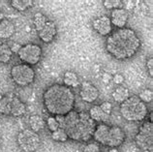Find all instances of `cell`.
<instances>
[{
	"label": "cell",
	"mask_w": 153,
	"mask_h": 152,
	"mask_svg": "<svg viewBox=\"0 0 153 152\" xmlns=\"http://www.w3.org/2000/svg\"><path fill=\"white\" fill-rule=\"evenodd\" d=\"M59 128L66 132L69 139L79 142L90 141L93 137L96 122L86 111L72 110L66 115H55Z\"/></svg>",
	"instance_id": "1"
},
{
	"label": "cell",
	"mask_w": 153,
	"mask_h": 152,
	"mask_svg": "<svg viewBox=\"0 0 153 152\" xmlns=\"http://www.w3.org/2000/svg\"><path fill=\"white\" fill-rule=\"evenodd\" d=\"M140 47V40L136 32L131 29H116L107 39L106 49L112 57L118 60L131 58L137 53Z\"/></svg>",
	"instance_id": "2"
},
{
	"label": "cell",
	"mask_w": 153,
	"mask_h": 152,
	"mask_svg": "<svg viewBox=\"0 0 153 152\" xmlns=\"http://www.w3.org/2000/svg\"><path fill=\"white\" fill-rule=\"evenodd\" d=\"M43 102L47 111L53 116L66 115L74 110L76 97L71 88L55 83L44 92Z\"/></svg>",
	"instance_id": "3"
},
{
	"label": "cell",
	"mask_w": 153,
	"mask_h": 152,
	"mask_svg": "<svg viewBox=\"0 0 153 152\" xmlns=\"http://www.w3.org/2000/svg\"><path fill=\"white\" fill-rule=\"evenodd\" d=\"M120 113L122 117L127 121L140 122L148 114V109L146 105L140 100L138 96H130L126 101L120 104Z\"/></svg>",
	"instance_id": "4"
},
{
	"label": "cell",
	"mask_w": 153,
	"mask_h": 152,
	"mask_svg": "<svg viewBox=\"0 0 153 152\" xmlns=\"http://www.w3.org/2000/svg\"><path fill=\"white\" fill-rule=\"evenodd\" d=\"M11 78L16 85L19 86H26L34 82L35 71L32 66L25 63H19L12 67Z\"/></svg>",
	"instance_id": "5"
},
{
	"label": "cell",
	"mask_w": 153,
	"mask_h": 152,
	"mask_svg": "<svg viewBox=\"0 0 153 152\" xmlns=\"http://www.w3.org/2000/svg\"><path fill=\"white\" fill-rule=\"evenodd\" d=\"M17 142L21 149L25 152H35L41 145V139L38 133L31 129H25L19 132Z\"/></svg>",
	"instance_id": "6"
},
{
	"label": "cell",
	"mask_w": 153,
	"mask_h": 152,
	"mask_svg": "<svg viewBox=\"0 0 153 152\" xmlns=\"http://www.w3.org/2000/svg\"><path fill=\"white\" fill-rule=\"evenodd\" d=\"M18 55L22 63L27 65H36L41 59L42 47L37 44H26L19 47L18 50Z\"/></svg>",
	"instance_id": "7"
},
{
	"label": "cell",
	"mask_w": 153,
	"mask_h": 152,
	"mask_svg": "<svg viewBox=\"0 0 153 152\" xmlns=\"http://www.w3.org/2000/svg\"><path fill=\"white\" fill-rule=\"evenodd\" d=\"M135 142L142 150H152L153 124L151 121H146L140 127L138 134L135 137Z\"/></svg>",
	"instance_id": "8"
},
{
	"label": "cell",
	"mask_w": 153,
	"mask_h": 152,
	"mask_svg": "<svg viewBox=\"0 0 153 152\" xmlns=\"http://www.w3.org/2000/svg\"><path fill=\"white\" fill-rule=\"evenodd\" d=\"M125 139L126 135L122 128L118 126H110L104 146L111 147V148H117L124 142Z\"/></svg>",
	"instance_id": "9"
},
{
	"label": "cell",
	"mask_w": 153,
	"mask_h": 152,
	"mask_svg": "<svg viewBox=\"0 0 153 152\" xmlns=\"http://www.w3.org/2000/svg\"><path fill=\"white\" fill-rule=\"evenodd\" d=\"M79 96L82 101L86 103H94L99 97V90L89 82H82L79 90Z\"/></svg>",
	"instance_id": "10"
},
{
	"label": "cell",
	"mask_w": 153,
	"mask_h": 152,
	"mask_svg": "<svg viewBox=\"0 0 153 152\" xmlns=\"http://www.w3.org/2000/svg\"><path fill=\"white\" fill-rule=\"evenodd\" d=\"M93 28L98 34L102 36H108L111 33L112 24L111 19L108 16H101L93 21Z\"/></svg>",
	"instance_id": "11"
},
{
	"label": "cell",
	"mask_w": 153,
	"mask_h": 152,
	"mask_svg": "<svg viewBox=\"0 0 153 152\" xmlns=\"http://www.w3.org/2000/svg\"><path fill=\"white\" fill-rule=\"evenodd\" d=\"M56 34H57V29H56L55 23L52 21H48L43 28L38 31L39 38L42 40L44 43H51L53 41Z\"/></svg>",
	"instance_id": "12"
},
{
	"label": "cell",
	"mask_w": 153,
	"mask_h": 152,
	"mask_svg": "<svg viewBox=\"0 0 153 152\" xmlns=\"http://www.w3.org/2000/svg\"><path fill=\"white\" fill-rule=\"evenodd\" d=\"M128 12L124 9H115L111 11V24L117 27L118 29L120 28H124L125 25L127 24L128 22Z\"/></svg>",
	"instance_id": "13"
},
{
	"label": "cell",
	"mask_w": 153,
	"mask_h": 152,
	"mask_svg": "<svg viewBox=\"0 0 153 152\" xmlns=\"http://www.w3.org/2000/svg\"><path fill=\"white\" fill-rule=\"evenodd\" d=\"M16 27L13 22L8 19H4L0 22V39H9L15 34Z\"/></svg>",
	"instance_id": "14"
},
{
	"label": "cell",
	"mask_w": 153,
	"mask_h": 152,
	"mask_svg": "<svg viewBox=\"0 0 153 152\" xmlns=\"http://www.w3.org/2000/svg\"><path fill=\"white\" fill-rule=\"evenodd\" d=\"M26 107L25 104L23 103L18 96L15 94L13 95V99H12V107H11V115L12 116H22L25 113Z\"/></svg>",
	"instance_id": "15"
},
{
	"label": "cell",
	"mask_w": 153,
	"mask_h": 152,
	"mask_svg": "<svg viewBox=\"0 0 153 152\" xmlns=\"http://www.w3.org/2000/svg\"><path fill=\"white\" fill-rule=\"evenodd\" d=\"M88 114H89V116L91 117L92 120H94L95 122H106L108 117H110V115H108L104 113L102 110V109L100 108V106H92L90 108L89 111H88Z\"/></svg>",
	"instance_id": "16"
},
{
	"label": "cell",
	"mask_w": 153,
	"mask_h": 152,
	"mask_svg": "<svg viewBox=\"0 0 153 152\" xmlns=\"http://www.w3.org/2000/svg\"><path fill=\"white\" fill-rule=\"evenodd\" d=\"M129 97H130V91L127 87L123 85L117 86L112 92V98L117 104H122Z\"/></svg>",
	"instance_id": "17"
},
{
	"label": "cell",
	"mask_w": 153,
	"mask_h": 152,
	"mask_svg": "<svg viewBox=\"0 0 153 152\" xmlns=\"http://www.w3.org/2000/svg\"><path fill=\"white\" fill-rule=\"evenodd\" d=\"M14 94H6L0 98V113L3 115H11L12 99Z\"/></svg>",
	"instance_id": "18"
},
{
	"label": "cell",
	"mask_w": 153,
	"mask_h": 152,
	"mask_svg": "<svg viewBox=\"0 0 153 152\" xmlns=\"http://www.w3.org/2000/svg\"><path fill=\"white\" fill-rule=\"evenodd\" d=\"M29 126L32 131L38 133L39 131H42L46 127V121L44 120L42 116L38 114L31 115L29 117Z\"/></svg>",
	"instance_id": "19"
},
{
	"label": "cell",
	"mask_w": 153,
	"mask_h": 152,
	"mask_svg": "<svg viewBox=\"0 0 153 152\" xmlns=\"http://www.w3.org/2000/svg\"><path fill=\"white\" fill-rule=\"evenodd\" d=\"M63 82H64V85L69 87V88H71V87L79 86V81L78 75L71 71L66 72L63 76Z\"/></svg>",
	"instance_id": "20"
},
{
	"label": "cell",
	"mask_w": 153,
	"mask_h": 152,
	"mask_svg": "<svg viewBox=\"0 0 153 152\" xmlns=\"http://www.w3.org/2000/svg\"><path fill=\"white\" fill-rule=\"evenodd\" d=\"M12 56H13V51L11 47L7 44L0 43V63H8Z\"/></svg>",
	"instance_id": "21"
},
{
	"label": "cell",
	"mask_w": 153,
	"mask_h": 152,
	"mask_svg": "<svg viewBox=\"0 0 153 152\" xmlns=\"http://www.w3.org/2000/svg\"><path fill=\"white\" fill-rule=\"evenodd\" d=\"M11 6L19 12H25L33 6V1L31 0H12Z\"/></svg>",
	"instance_id": "22"
},
{
	"label": "cell",
	"mask_w": 153,
	"mask_h": 152,
	"mask_svg": "<svg viewBox=\"0 0 153 152\" xmlns=\"http://www.w3.org/2000/svg\"><path fill=\"white\" fill-rule=\"evenodd\" d=\"M48 18L46 17L45 15L42 14V13H36L34 15L33 17V24H34V27L36 31H40L44 26H45V24L48 22Z\"/></svg>",
	"instance_id": "23"
},
{
	"label": "cell",
	"mask_w": 153,
	"mask_h": 152,
	"mask_svg": "<svg viewBox=\"0 0 153 152\" xmlns=\"http://www.w3.org/2000/svg\"><path fill=\"white\" fill-rule=\"evenodd\" d=\"M51 138L53 141L58 142H66L69 138L66 134V132L64 131L62 128H58L57 130L52 132L51 133Z\"/></svg>",
	"instance_id": "24"
},
{
	"label": "cell",
	"mask_w": 153,
	"mask_h": 152,
	"mask_svg": "<svg viewBox=\"0 0 153 152\" xmlns=\"http://www.w3.org/2000/svg\"><path fill=\"white\" fill-rule=\"evenodd\" d=\"M138 97L140 98V100L142 102H143L144 104L146 103H149L152 101V98H153V92L151 89H148L146 88L140 92V94Z\"/></svg>",
	"instance_id": "25"
},
{
	"label": "cell",
	"mask_w": 153,
	"mask_h": 152,
	"mask_svg": "<svg viewBox=\"0 0 153 152\" xmlns=\"http://www.w3.org/2000/svg\"><path fill=\"white\" fill-rule=\"evenodd\" d=\"M103 4L107 9H111V10L121 9L123 6V2L121 0H105Z\"/></svg>",
	"instance_id": "26"
},
{
	"label": "cell",
	"mask_w": 153,
	"mask_h": 152,
	"mask_svg": "<svg viewBox=\"0 0 153 152\" xmlns=\"http://www.w3.org/2000/svg\"><path fill=\"white\" fill-rule=\"evenodd\" d=\"M46 126L48 127V129H49L52 133V132H54L58 129L59 124H58L57 120H56L55 116H50L46 121Z\"/></svg>",
	"instance_id": "27"
},
{
	"label": "cell",
	"mask_w": 153,
	"mask_h": 152,
	"mask_svg": "<svg viewBox=\"0 0 153 152\" xmlns=\"http://www.w3.org/2000/svg\"><path fill=\"white\" fill-rule=\"evenodd\" d=\"M83 152H102V150H101V147H100L99 143L93 142L87 143V145L84 146Z\"/></svg>",
	"instance_id": "28"
},
{
	"label": "cell",
	"mask_w": 153,
	"mask_h": 152,
	"mask_svg": "<svg viewBox=\"0 0 153 152\" xmlns=\"http://www.w3.org/2000/svg\"><path fill=\"white\" fill-rule=\"evenodd\" d=\"M100 108H101L102 110L106 114L111 115V110H112V105H111L110 102H104V103H102V105L100 106Z\"/></svg>",
	"instance_id": "29"
},
{
	"label": "cell",
	"mask_w": 153,
	"mask_h": 152,
	"mask_svg": "<svg viewBox=\"0 0 153 152\" xmlns=\"http://www.w3.org/2000/svg\"><path fill=\"white\" fill-rule=\"evenodd\" d=\"M146 67L148 70V73H149L150 77H153V58L150 57L146 62Z\"/></svg>",
	"instance_id": "30"
},
{
	"label": "cell",
	"mask_w": 153,
	"mask_h": 152,
	"mask_svg": "<svg viewBox=\"0 0 153 152\" xmlns=\"http://www.w3.org/2000/svg\"><path fill=\"white\" fill-rule=\"evenodd\" d=\"M114 82L115 83H117V85H121V83H123V82H124V77L120 74L115 75L114 78Z\"/></svg>",
	"instance_id": "31"
},
{
	"label": "cell",
	"mask_w": 153,
	"mask_h": 152,
	"mask_svg": "<svg viewBox=\"0 0 153 152\" xmlns=\"http://www.w3.org/2000/svg\"><path fill=\"white\" fill-rule=\"evenodd\" d=\"M4 19H5V16H4V14L2 13L1 11H0V22H1L3 21Z\"/></svg>",
	"instance_id": "32"
},
{
	"label": "cell",
	"mask_w": 153,
	"mask_h": 152,
	"mask_svg": "<svg viewBox=\"0 0 153 152\" xmlns=\"http://www.w3.org/2000/svg\"><path fill=\"white\" fill-rule=\"evenodd\" d=\"M108 152H119V150L117 148H111Z\"/></svg>",
	"instance_id": "33"
}]
</instances>
